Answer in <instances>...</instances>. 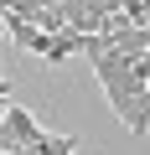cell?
Segmentation results:
<instances>
[{
    "label": "cell",
    "mask_w": 150,
    "mask_h": 155,
    "mask_svg": "<svg viewBox=\"0 0 150 155\" xmlns=\"http://www.w3.org/2000/svg\"><path fill=\"white\" fill-rule=\"evenodd\" d=\"M83 41H88L83 31H57V36H47V52H42V62H47V67H57V62H67L72 52L83 57Z\"/></svg>",
    "instance_id": "obj_1"
},
{
    "label": "cell",
    "mask_w": 150,
    "mask_h": 155,
    "mask_svg": "<svg viewBox=\"0 0 150 155\" xmlns=\"http://www.w3.org/2000/svg\"><path fill=\"white\" fill-rule=\"evenodd\" d=\"M145 124H150V109H145Z\"/></svg>",
    "instance_id": "obj_2"
}]
</instances>
